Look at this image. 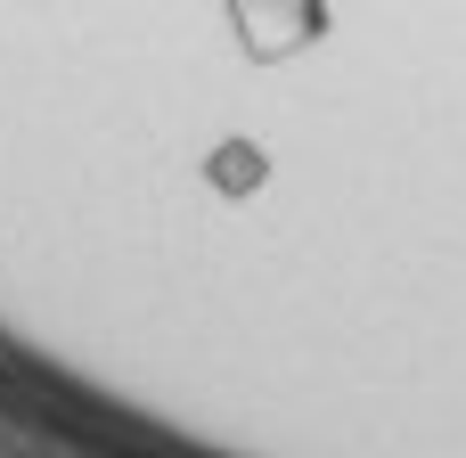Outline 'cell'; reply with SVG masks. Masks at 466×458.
<instances>
[{"label": "cell", "instance_id": "cell-2", "mask_svg": "<svg viewBox=\"0 0 466 458\" xmlns=\"http://www.w3.org/2000/svg\"><path fill=\"white\" fill-rule=\"evenodd\" d=\"M205 180H213L221 197H254V188L270 180V164H262V148H254V139H221V148L205 156Z\"/></svg>", "mask_w": 466, "mask_h": 458}, {"label": "cell", "instance_id": "cell-1", "mask_svg": "<svg viewBox=\"0 0 466 458\" xmlns=\"http://www.w3.org/2000/svg\"><path fill=\"white\" fill-rule=\"evenodd\" d=\"M221 8H229V33L254 66H287L328 41V0H221Z\"/></svg>", "mask_w": 466, "mask_h": 458}]
</instances>
